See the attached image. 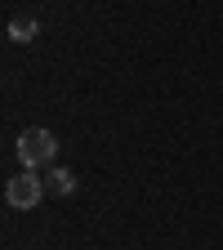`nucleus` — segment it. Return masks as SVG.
I'll list each match as a JSON object with an SVG mask.
<instances>
[{"label":"nucleus","mask_w":223,"mask_h":250,"mask_svg":"<svg viewBox=\"0 0 223 250\" xmlns=\"http://www.w3.org/2000/svg\"><path fill=\"white\" fill-rule=\"evenodd\" d=\"M9 41H18V45L36 41V18H31V14H14L9 18Z\"/></svg>","instance_id":"obj_3"},{"label":"nucleus","mask_w":223,"mask_h":250,"mask_svg":"<svg viewBox=\"0 0 223 250\" xmlns=\"http://www.w3.org/2000/svg\"><path fill=\"white\" fill-rule=\"evenodd\" d=\"M72 188H76L72 170H49V174H45V192H49V197H67Z\"/></svg>","instance_id":"obj_4"},{"label":"nucleus","mask_w":223,"mask_h":250,"mask_svg":"<svg viewBox=\"0 0 223 250\" xmlns=\"http://www.w3.org/2000/svg\"><path fill=\"white\" fill-rule=\"evenodd\" d=\"M45 197V179L36 174V170H22L18 179H9V188H5V201L14 206V210H31Z\"/></svg>","instance_id":"obj_2"},{"label":"nucleus","mask_w":223,"mask_h":250,"mask_svg":"<svg viewBox=\"0 0 223 250\" xmlns=\"http://www.w3.org/2000/svg\"><path fill=\"white\" fill-rule=\"evenodd\" d=\"M18 161L27 166V170H41V166H49L54 161V152H58V139L49 134V130H41V125H31V130H22L18 134Z\"/></svg>","instance_id":"obj_1"}]
</instances>
